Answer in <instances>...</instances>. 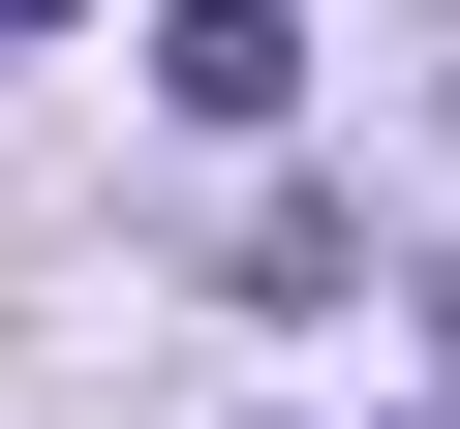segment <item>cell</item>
I'll list each match as a JSON object with an SVG mask.
<instances>
[{
  "label": "cell",
  "mask_w": 460,
  "mask_h": 429,
  "mask_svg": "<svg viewBox=\"0 0 460 429\" xmlns=\"http://www.w3.org/2000/svg\"><path fill=\"white\" fill-rule=\"evenodd\" d=\"M0 31H62V0H0Z\"/></svg>",
  "instance_id": "2"
},
{
  "label": "cell",
  "mask_w": 460,
  "mask_h": 429,
  "mask_svg": "<svg viewBox=\"0 0 460 429\" xmlns=\"http://www.w3.org/2000/svg\"><path fill=\"white\" fill-rule=\"evenodd\" d=\"M154 92H184V123H277V92H307V31H277V0H184V31H154Z\"/></svg>",
  "instance_id": "1"
}]
</instances>
